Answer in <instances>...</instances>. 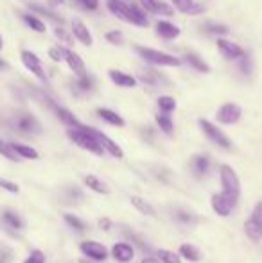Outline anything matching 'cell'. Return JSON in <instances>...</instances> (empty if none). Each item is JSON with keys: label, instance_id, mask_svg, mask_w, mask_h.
I'll use <instances>...</instances> for the list:
<instances>
[{"label": "cell", "instance_id": "1", "mask_svg": "<svg viewBox=\"0 0 262 263\" xmlns=\"http://www.w3.org/2000/svg\"><path fill=\"white\" fill-rule=\"evenodd\" d=\"M106 6L117 18L128 22V24L138 25V27H147V24H149L146 18V13L135 4H128L124 0H108Z\"/></svg>", "mask_w": 262, "mask_h": 263}, {"label": "cell", "instance_id": "2", "mask_svg": "<svg viewBox=\"0 0 262 263\" xmlns=\"http://www.w3.org/2000/svg\"><path fill=\"white\" fill-rule=\"evenodd\" d=\"M66 135H68V138L72 140L76 145H79L81 149L88 151V153L97 154V156H102V154H104L102 145L94 138L92 133H88V129L84 127L83 124H81L79 127H70L68 131H66Z\"/></svg>", "mask_w": 262, "mask_h": 263}, {"label": "cell", "instance_id": "3", "mask_svg": "<svg viewBox=\"0 0 262 263\" xmlns=\"http://www.w3.org/2000/svg\"><path fill=\"white\" fill-rule=\"evenodd\" d=\"M219 177H221V186H223L221 194H224L234 204H237L239 197H241V181H239L237 172L230 165H221Z\"/></svg>", "mask_w": 262, "mask_h": 263}, {"label": "cell", "instance_id": "4", "mask_svg": "<svg viewBox=\"0 0 262 263\" xmlns=\"http://www.w3.org/2000/svg\"><path fill=\"white\" fill-rule=\"evenodd\" d=\"M136 52L142 55L147 63H153V65L158 66H180V63H182L174 55L160 52V50H154V49H146V47H136Z\"/></svg>", "mask_w": 262, "mask_h": 263}, {"label": "cell", "instance_id": "5", "mask_svg": "<svg viewBox=\"0 0 262 263\" xmlns=\"http://www.w3.org/2000/svg\"><path fill=\"white\" fill-rule=\"evenodd\" d=\"M244 231L252 242H260L262 240V201L257 202L250 218L244 222Z\"/></svg>", "mask_w": 262, "mask_h": 263}, {"label": "cell", "instance_id": "6", "mask_svg": "<svg viewBox=\"0 0 262 263\" xmlns=\"http://www.w3.org/2000/svg\"><path fill=\"white\" fill-rule=\"evenodd\" d=\"M14 129L22 135L36 136L42 133V124L38 122V118L31 113H18L14 117Z\"/></svg>", "mask_w": 262, "mask_h": 263}, {"label": "cell", "instance_id": "7", "mask_svg": "<svg viewBox=\"0 0 262 263\" xmlns=\"http://www.w3.org/2000/svg\"><path fill=\"white\" fill-rule=\"evenodd\" d=\"M199 127H201V131L206 135V138H208L210 142L216 143V145L223 147V149H230V147H232L228 136L224 135L221 129H217L214 124H210L208 120H203V118H201V120H199Z\"/></svg>", "mask_w": 262, "mask_h": 263}, {"label": "cell", "instance_id": "8", "mask_svg": "<svg viewBox=\"0 0 262 263\" xmlns=\"http://www.w3.org/2000/svg\"><path fill=\"white\" fill-rule=\"evenodd\" d=\"M241 115H242L241 107L237 104H234V102H226V104H223L219 109H217L216 118H217V122H221V124L232 125V124H237Z\"/></svg>", "mask_w": 262, "mask_h": 263}, {"label": "cell", "instance_id": "9", "mask_svg": "<svg viewBox=\"0 0 262 263\" xmlns=\"http://www.w3.org/2000/svg\"><path fill=\"white\" fill-rule=\"evenodd\" d=\"M22 63H24L25 68H27L31 73H34L40 81L47 83V76H45V70H43V66H42V59H40L34 52H31V50H22Z\"/></svg>", "mask_w": 262, "mask_h": 263}, {"label": "cell", "instance_id": "10", "mask_svg": "<svg viewBox=\"0 0 262 263\" xmlns=\"http://www.w3.org/2000/svg\"><path fill=\"white\" fill-rule=\"evenodd\" d=\"M86 129H88V133H92V135H94V138L97 140L99 143H101L102 149H104V153H110L113 158H117V159H123L124 158L123 149H120V147L117 145V143L113 142L112 138H108L104 133L97 131V129H94V127H86Z\"/></svg>", "mask_w": 262, "mask_h": 263}, {"label": "cell", "instance_id": "11", "mask_svg": "<svg viewBox=\"0 0 262 263\" xmlns=\"http://www.w3.org/2000/svg\"><path fill=\"white\" fill-rule=\"evenodd\" d=\"M81 251H83L84 256L92 258V260H95V261H102V260H106V258H108V249H106L102 243L92 242V240H90V242L81 243Z\"/></svg>", "mask_w": 262, "mask_h": 263}, {"label": "cell", "instance_id": "12", "mask_svg": "<svg viewBox=\"0 0 262 263\" xmlns=\"http://www.w3.org/2000/svg\"><path fill=\"white\" fill-rule=\"evenodd\" d=\"M217 49H219V52L223 54L224 59H239V58H244L246 55L244 49H242L241 45L226 42V40H223V38L217 40Z\"/></svg>", "mask_w": 262, "mask_h": 263}, {"label": "cell", "instance_id": "13", "mask_svg": "<svg viewBox=\"0 0 262 263\" xmlns=\"http://www.w3.org/2000/svg\"><path fill=\"white\" fill-rule=\"evenodd\" d=\"M0 218H2V224L13 233H18V231H22V229L25 228L24 218H22L18 213H14V211H11V210H4L2 213H0Z\"/></svg>", "mask_w": 262, "mask_h": 263}, {"label": "cell", "instance_id": "14", "mask_svg": "<svg viewBox=\"0 0 262 263\" xmlns=\"http://www.w3.org/2000/svg\"><path fill=\"white\" fill-rule=\"evenodd\" d=\"M210 204H212V210L216 211L217 215H221V217H228V215L232 213V208L235 206L224 194L212 195V199H210Z\"/></svg>", "mask_w": 262, "mask_h": 263}, {"label": "cell", "instance_id": "15", "mask_svg": "<svg viewBox=\"0 0 262 263\" xmlns=\"http://www.w3.org/2000/svg\"><path fill=\"white\" fill-rule=\"evenodd\" d=\"M112 256L120 263H130L135 258V247L131 243L119 242L112 247Z\"/></svg>", "mask_w": 262, "mask_h": 263}, {"label": "cell", "instance_id": "16", "mask_svg": "<svg viewBox=\"0 0 262 263\" xmlns=\"http://www.w3.org/2000/svg\"><path fill=\"white\" fill-rule=\"evenodd\" d=\"M65 61H66V65L70 66V70H72V72L76 73L77 79H81V77H86V76H88L86 66H84L83 59L79 58V54H76V52H72V50L66 49Z\"/></svg>", "mask_w": 262, "mask_h": 263}, {"label": "cell", "instance_id": "17", "mask_svg": "<svg viewBox=\"0 0 262 263\" xmlns=\"http://www.w3.org/2000/svg\"><path fill=\"white\" fill-rule=\"evenodd\" d=\"M72 34L76 36V38L79 40L83 45H86V47L94 45V38H92L90 31H88V27L81 20H74L72 22Z\"/></svg>", "mask_w": 262, "mask_h": 263}, {"label": "cell", "instance_id": "18", "mask_svg": "<svg viewBox=\"0 0 262 263\" xmlns=\"http://www.w3.org/2000/svg\"><path fill=\"white\" fill-rule=\"evenodd\" d=\"M108 73H110V79H112L117 86H120V88H135L136 86V79L133 76H130V73L120 72V70H115V68H112Z\"/></svg>", "mask_w": 262, "mask_h": 263}, {"label": "cell", "instance_id": "19", "mask_svg": "<svg viewBox=\"0 0 262 263\" xmlns=\"http://www.w3.org/2000/svg\"><path fill=\"white\" fill-rule=\"evenodd\" d=\"M140 2H142V6L146 7V11H149V13L165 14V16H169V14L174 13V9H172L169 4L162 2V0H140Z\"/></svg>", "mask_w": 262, "mask_h": 263}, {"label": "cell", "instance_id": "20", "mask_svg": "<svg viewBox=\"0 0 262 263\" xmlns=\"http://www.w3.org/2000/svg\"><path fill=\"white\" fill-rule=\"evenodd\" d=\"M63 199L65 202H68V204H79V202L84 201V194L83 190H81L79 186H76V184H70V186H66L63 190Z\"/></svg>", "mask_w": 262, "mask_h": 263}, {"label": "cell", "instance_id": "21", "mask_svg": "<svg viewBox=\"0 0 262 263\" xmlns=\"http://www.w3.org/2000/svg\"><path fill=\"white\" fill-rule=\"evenodd\" d=\"M156 32L165 40H174L180 36V29L176 27V25L169 24V22H164V20L156 22Z\"/></svg>", "mask_w": 262, "mask_h": 263}, {"label": "cell", "instance_id": "22", "mask_svg": "<svg viewBox=\"0 0 262 263\" xmlns=\"http://www.w3.org/2000/svg\"><path fill=\"white\" fill-rule=\"evenodd\" d=\"M84 184H86L88 188H90V190H94V192H97V194H102V195H108L110 192V186L108 184L104 183V181L102 179H99L97 176H86L84 177Z\"/></svg>", "mask_w": 262, "mask_h": 263}, {"label": "cell", "instance_id": "23", "mask_svg": "<svg viewBox=\"0 0 262 263\" xmlns=\"http://www.w3.org/2000/svg\"><path fill=\"white\" fill-rule=\"evenodd\" d=\"M193 172L198 177H203L210 172V158L208 156H194L193 158Z\"/></svg>", "mask_w": 262, "mask_h": 263}, {"label": "cell", "instance_id": "24", "mask_svg": "<svg viewBox=\"0 0 262 263\" xmlns=\"http://www.w3.org/2000/svg\"><path fill=\"white\" fill-rule=\"evenodd\" d=\"M172 218L182 226H193L198 222V217L189 210H174L172 211Z\"/></svg>", "mask_w": 262, "mask_h": 263}, {"label": "cell", "instance_id": "25", "mask_svg": "<svg viewBox=\"0 0 262 263\" xmlns=\"http://www.w3.org/2000/svg\"><path fill=\"white\" fill-rule=\"evenodd\" d=\"M97 115L102 118V120H106L108 124H112V125H117V127H123V125H124V118L120 117V115H117L115 111H112V109H106V107H99Z\"/></svg>", "mask_w": 262, "mask_h": 263}, {"label": "cell", "instance_id": "26", "mask_svg": "<svg viewBox=\"0 0 262 263\" xmlns=\"http://www.w3.org/2000/svg\"><path fill=\"white\" fill-rule=\"evenodd\" d=\"M174 4V7L182 13H190V14H196V13H201L203 7L198 6L194 0H171Z\"/></svg>", "mask_w": 262, "mask_h": 263}, {"label": "cell", "instance_id": "27", "mask_svg": "<svg viewBox=\"0 0 262 263\" xmlns=\"http://www.w3.org/2000/svg\"><path fill=\"white\" fill-rule=\"evenodd\" d=\"M131 204L135 206V208L138 210L140 213H144V215H149V217H154V215H156V211H154L153 204H151V202H147L146 199L138 197V195H131Z\"/></svg>", "mask_w": 262, "mask_h": 263}, {"label": "cell", "instance_id": "28", "mask_svg": "<svg viewBox=\"0 0 262 263\" xmlns=\"http://www.w3.org/2000/svg\"><path fill=\"white\" fill-rule=\"evenodd\" d=\"M178 253H180V256H183L189 261H199V258H201L199 249L196 246H193V243H182L180 249H178Z\"/></svg>", "mask_w": 262, "mask_h": 263}, {"label": "cell", "instance_id": "29", "mask_svg": "<svg viewBox=\"0 0 262 263\" xmlns=\"http://www.w3.org/2000/svg\"><path fill=\"white\" fill-rule=\"evenodd\" d=\"M11 147H13V151L18 154L20 158H25V159H38V151L32 149V147L29 145H24V143H11Z\"/></svg>", "mask_w": 262, "mask_h": 263}, {"label": "cell", "instance_id": "30", "mask_svg": "<svg viewBox=\"0 0 262 263\" xmlns=\"http://www.w3.org/2000/svg\"><path fill=\"white\" fill-rule=\"evenodd\" d=\"M56 115L60 117V120L66 124L68 127H79L81 122L77 120V117L74 113H70L68 109H65V107H56Z\"/></svg>", "mask_w": 262, "mask_h": 263}, {"label": "cell", "instance_id": "31", "mask_svg": "<svg viewBox=\"0 0 262 263\" xmlns=\"http://www.w3.org/2000/svg\"><path fill=\"white\" fill-rule=\"evenodd\" d=\"M156 124L160 125V129L165 135H172V131H174V124H172V118L169 117V113L160 111V113L156 115Z\"/></svg>", "mask_w": 262, "mask_h": 263}, {"label": "cell", "instance_id": "32", "mask_svg": "<svg viewBox=\"0 0 262 263\" xmlns=\"http://www.w3.org/2000/svg\"><path fill=\"white\" fill-rule=\"evenodd\" d=\"M187 61H189L190 65H193L194 68L198 70V72H203V73H208V72H210V66L206 65V63L203 61V59L199 58L198 54H194V52H189V54H187Z\"/></svg>", "mask_w": 262, "mask_h": 263}, {"label": "cell", "instance_id": "33", "mask_svg": "<svg viewBox=\"0 0 262 263\" xmlns=\"http://www.w3.org/2000/svg\"><path fill=\"white\" fill-rule=\"evenodd\" d=\"M22 18H24V22L32 29V31L45 32V24H43V22L40 20L38 16H34V14H22Z\"/></svg>", "mask_w": 262, "mask_h": 263}, {"label": "cell", "instance_id": "34", "mask_svg": "<svg viewBox=\"0 0 262 263\" xmlns=\"http://www.w3.org/2000/svg\"><path fill=\"white\" fill-rule=\"evenodd\" d=\"M0 154L6 159H9V161H20V156L13 151L11 143H6L2 138H0Z\"/></svg>", "mask_w": 262, "mask_h": 263}, {"label": "cell", "instance_id": "35", "mask_svg": "<svg viewBox=\"0 0 262 263\" xmlns=\"http://www.w3.org/2000/svg\"><path fill=\"white\" fill-rule=\"evenodd\" d=\"M65 222H66V224H68L72 229H76V231H81V233L86 231V228H88V226L84 224V222L81 220L79 217H76V215H70V213H66V215H65Z\"/></svg>", "mask_w": 262, "mask_h": 263}, {"label": "cell", "instance_id": "36", "mask_svg": "<svg viewBox=\"0 0 262 263\" xmlns=\"http://www.w3.org/2000/svg\"><path fill=\"white\" fill-rule=\"evenodd\" d=\"M156 102H158V107H160V111H164V113H172V111L176 109V101L172 97H167V95L160 97Z\"/></svg>", "mask_w": 262, "mask_h": 263}, {"label": "cell", "instance_id": "37", "mask_svg": "<svg viewBox=\"0 0 262 263\" xmlns=\"http://www.w3.org/2000/svg\"><path fill=\"white\" fill-rule=\"evenodd\" d=\"M158 258H160L162 263H182V260H180V254L176 253H171V251H158Z\"/></svg>", "mask_w": 262, "mask_h": 263}, {"label": "cell", "instance_id": "38", "mask_svg": "<svg viewBox=\"0 0 262 263\" xmlns=\"http://www.w3.org/2000/svg\"><path fill=\"white\" fill-rule=\"evenodd\" d=\"M49 55H50V59H54V61H65L66 49L61 45H56V47H53V49H49Z\"/></svg>", "mask_w": 262, "mask_h": 263}, {"label": "cell", "instance_id": "39", "mask_svg": "<svg viewBox=\"0 0 262 263\" xmlns=\"http://www.w3.org/2000/svg\"><path fill=\"white\" fill-rule=\"evenodd\" d=\"M106 40H108L112 45H123L124 43V36L120 31H110L106 32Z\"/></svg>", "mask_w": 262, "mask_h": 263}, {"label": "cell", "instance_id": "40", "mask_svg": "<svg viewBox=\"0 0 262 263\" xmlns=\"http://www.w3.org/2000/svg\"><path fill=\"white\" fill-rule=\"evenodd\" d=\"M24 263H45V254H43L42 251L36 249V251H32L27 258H25Z\"/></svg>", "mask_w": 262, "mask_h": 263}, {"label": "cell", "instance_id": "41", "mask_svg": "<svg viewBox=\"0 0 262 263\" xmlns=\"http://www.w3.org/2000/svg\"><path fill=\"white\" fill-rule=\"evenodd\" d=\"M206 31H208L210 34H228V27L221 24H208L206 25Z\"/></svg>", "mask_w": 262, "mask_h": 263}, {"label": "cell", "instance_id": "42", "mask_svg": "<svg viewBox=\"0 0 262 263\" xmlns=\"http://www.w3.org/2000/svg\"><path fill=\"white\" fill-rule=\"evenodd\" d=\"M0 188H4V190L11 192V194H18V192H20V186H18L16 183H11V181L2 179V177H0Z\"/></svg>", "mask_w": 262, "mask_h": 263}, {"label": "cell", "instance_id": "43", "mask_svg": "<svg viewBox=\"0 0 262 263\" xmlns=\"http://www.w3.org/2000/svg\"><path fill=\"white\" fill-rule=\"evenodd\" d=\"M140 79H142L144 83H147V84H154L158 81V73L154 72V70H146V72L140 76Z\"/></svg>", "mask_w": 262, "mask_h": 263}, {"label": "cell", "instance_id": "44", "mask_svg": "<svg viewBox=\"0 0 262 263\" xmlns=\"http://www.w3.org/2000/svg\"><path fill=\"white\" fill-rule=\"evenodd\" d=\"M31 9L32 11H36V13H40V14H45V16H49L50 20H54V22H58L60 18H58V14H54V13H50L49 9H45V7H40V6H36V4H32L31 6ZM61 22V20H60Z\"/></svg>", "mask_w": 262, "mask_h": 263}, {"label": "cell", "instance_id": "45", "mask_svg": "<svg viewBox=\"0 0 262 263\" xmlns=\"http://www.w3.org/2000/svg\"><path fill=\"white\" fill-rule=\"evenodd\" d=\"M77 4H79L81 7H84V9L88 11H94L99 7V0H76Z\"/></svg>", "mask_w": 262, "mask_h": 263}, {"label": "cell", "instance_id": "46", "mask_svg": "<svg viewBox=\"0 0 262 263\" xmlns=\"http://www.w3.org/2000/svg\"><path fill=\"white\" fill-rule=\"evenodd\" d=\"M54 34H56V38L60 40V42L66 43V45H70V43H72V38H70V36L66 34V31H65V29H60V27H58V29H56V32H54Z\"/></svg>", "mask_w": 262, "mask_h": 263}, {"label": "cell", "instance_id": "47", "mask_svg": "<svg viewBox=\"0 0 262 263\" xmlns=\"http://www.w3.org/2000/svg\"><path fill=\"white\" fill-rule=\"evenodd\" d=\"M79 90H83V91H86V90H90L92 88V79L90 77H81V79H77V84H76Z\"/></svg>", "mask_w": 262, "mask_h": 263}, {"label": "cell", "instance_id": "48", "mask_svg": "<svg viewBox=\"0 0 262 263\" xmlns=\"http://www.w3.org/2000/svg\"><path fill=\"white\" fill-rule=\"evenodd\" d=\"M99 226L104 229H110V220L108 218H101V220H99Z\"/></svg>", "mask_w": 262, "mask_h": 263}, {"label": "cell", "instance_id": "49", "mask_svg": "<svg viewBox=\"0 0 262 263\" xmlns=\"http://www.w3.org/2000/svg\"><path fill=\"white\" fill-rule=\"evenodd\" d=\"M140 263H162L160 260H156V258H144Z\"/></svg>", "mask_w": 262, "mask_h": 263}, {"label": "cell", "instance_id": "50", "mask_svg": "<svg viewBox=\"0 0 262 263\" xmlns=\"http://www.w3.org/2000/svg\"><path fill=\"white\" fill-rule=\"evenodd\" d=\"M63 0H49V4L50 6H58V4H61Z\"/></svg>", "mask_w": 262, "mask_h": 263}, {"label": "cell", "instance_id": "51", "mask_svg": "<svg viewBox=\"0 0 262 263\" xmlns=\"http://www.w3.org/2000/svg\"><path fill=\"white\" fill-rule=\"evenodd\" d=\"M2 47H4L2 45V36H0V50H2Z\"/></svg>", "mask_w": 262, "mask_h": 263}, {"label": "cell", "instance_id": "52", "mask_svg": "<svg viewBox=\"0 0 262 263\" xmlns=\"http://www.w3.org/2000/svg\"><path fill=\"white\" fill-rule=\"evenodd\" d=\"M0 66H6V63H4L2 59H0Z\"/></svg>", "mask_w": 262, "mask_h": 263}]
</instances>
